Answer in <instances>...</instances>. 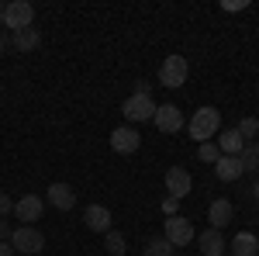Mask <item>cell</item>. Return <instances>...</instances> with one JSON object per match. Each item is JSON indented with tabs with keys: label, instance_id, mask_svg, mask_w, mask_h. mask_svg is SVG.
Listing matches in <instances>:
<instances>
[{
	"label": "cell",
	"instance_id": "3957f363",
	"mask_svg": "<svg viewBox=\"0 0 259 256\" xmlns=\"http://www.w3.org/2000/svg\"><path fill=\"white\" fill-rule=\"evenodd\" d=\"M31 21H35V7H31L28 0H11V4L4 7V28H11V31L31 28Z\"/></svg>",
	"mask_w": 259,
	"mask_h": 256
},
{
	"label": "cell",
	"instance_id": "8992f818",
	"mask_svg": "<svg viewBox=\"0 0 259 256\" xmlns=\"http://www.w3.org/2000/svg\"><path fill=\"white\" fill-rule=\"evenodd\" d=\"M190 187H194V177L183 170V166H169L166 170V191H169V197H183L190 194Z\"/></svg>",
	"mask_w": 259,
	"mask_h": 256
},
{
	"label": "cell",
	"instance_id": "ffe728a7",
	"mask_svg": "<svg viewBox=\"0 0 259 256\" xmlns=\"http://www.w3.org/2000/svg\"><path fill=\"white\" fill-rule=\"evenodd\" d=\"M173 249H177V246H173L166 236H162V239H149V242H145V256H173Z\"/></svg>",
	"mask_w": 259,
	"mask_h": 256
},
{
	"label": "cell",
	"instance_id": "ba28073f",
	"mask_svg": "<svg viewBox=\"0 0 259 256\" xmlns=\"http://www.w3.org/2000/svg\"><path fill=\"white\" fill-rule=\"evenodd\" d=\"M166 239H169L173 246H187V242H194V225L183 215L166 218Z\"/></svg>",
	"mask_w": 259,
	"mask_h": 256
},
{
	"label": "cell",
	"instance_id": "6da1fadb",
	"mask_svg": "<svg viewBox=\"0 0 259 256\" xmlns=\"http://www.w3.org/2000/svg\"><path fill=\"white\" fill-rule=\"evenodd\" d=\"M187 132H190V138H197L204 145L207 138H214L221 132V111L218 107H197L194 118L187 121Z\"/></svg>",
	"mask_w": 259,
	"mask_h": 256
},
{
	"label": "cell",
	"instance_id": "ac0fdd59",
	"mask_svg": "<svg viewBox=\"0 0 259 256\" xmlns=\"http://www.w3.org/2000/svg\"><path fill=\"white\" fill-rule=\"evenodd\" d=\"M232 256H259V239L252 232H239L232 239Z\"/></svg>",
	"mask_w": 259,
	"mask_h": 256
},
{
	"label": "cell",
	"instance_id": "277c9868",
	"mask_svg": "<svg viewBox=\"0 0 259 256\" xmlns=\"http://www.w3.org/2000/svg\"><path fill=\"white\" fill-rule=\"evenodd\" d=\"M11 246H14L18 253L35 256V253L45 249V236H41L35 225H21V229H14V236H11Z\"/></svg>",
	"mask_w": 259,
	"mask_h": 256
},
{
	"label": "cell",
	"instance_id": "2e32d148",
	"mask_svg": "<svg viewBox=\"0 0 259 256\" xmlns=\"http://www.w3.org/2000/svg\"><path fill=\"white\" fill-rule=\"evenodd\" d=\"M11 45H14L18 52H31V49H38V45H41V31H38V28L14 31V35H11Z\"/></svg>",
	"mask_w": 259,
	"mask_h": 256
},
{
	"label": "cell",
	"instance_id": "d4e9b609",
	"mask_svg": "<svg viewBox=\"0 0 259 256\" xmlns=\"http://www.w3.org/2000/svg\"><path fill=\"white\" fill-rule=\"evenodd\" d=\"M177 208H180V197H166V201H162V211H166V218L177 215Z\"/></svg>",
	"mask_w": 259,
	"mask_h": 256
},
{
	"label": "cell",
	"instance_id": "d6986e66",
	"mask_svg": "<svg viewBox=\"0 0 259 256\" xmlns=\"http://www.w3.org/2000/svg\"><path fill=\"white\" fill-rule=\"evenodd\" d=\"M239 159H242V166H245V173H256L259 170V142H245Z\"/></svg>",
	"mask_w": 259,
	"mask_h": 256
},
{
	"label": "cell",
	"instance_id": "7a4b0ae2",
	"mask_svg": "<svg viewBox=\"0 0 259 256\" xmlns=\"http://www.w3.org/2000/svg\"><path fill=\"white\" fill-rule=\"evenodd\" d=\"M187 77H190V62H187V56H166V59H162V66H159V83L162 87L177 90V87L187 83Z\"/></svg>",
	"mask_w": 259,
	"mask_h": 256
},
{
	"label": "cell",
	"instance_id": "cb8c5ba5",
	"mask_svg": "<svg viewBox=\"0 0 259 256\" xmlns=\"http://www.w3.org/2000/svg\"><path fill=\"white\" fill-rule=\"evenodd\" d=\"M14 204H18V201H11V194H0V218L11 215V211H14Z\"/></svg>",
	"mask_w": 259,
	"mask_h": 256
},
{
	"label": "cell",
	"instance_id": "4dcf8cb0",
	"mask_svg": "<svg viewBox=\"0 0 259 256\" xmlns=\"http://www.w3.org/2000/svg\"><path fill=\"white\" fill-rule=\"evenodd\" d=\"M252 194H256V201H259V180H256V187H252Z\"/></svg>",
	"mask_w": 259,
	"mask_h": 256
},
{
	"label": "cell",
	"instance_id": "7c38bea8",
	"mask_svg": "<svg viewBox=\"0 0 259 256\" xmlns=\"http://www.w3.org/2000/svg\"><path fill=\"white\" fill-rule=\"evenodd\" d=\"M45 194H49V204L59 208V211H69V208L76 204V191H73L69 184H52Z\"/></svg>",
	"mask_w": 259,
	"mask_h": 256
},
{
	"label": "cell",
	"instance_id": "9a60e30c",
	"mask_svg": "<svg viewBox=\"0 0 259 256\" xmlns=\"http://www.w3.org/2000/svg\"><path fill=\"white\" fill-rule=\"evenodd\" d=\"M207 222H211V229H225L228 222H232V201H225V197H218V201H211V208H207Z\"/></svg>",
	"mask_w": 259,
	"mask_h": 256
},
{
	"label": "cell",
	"instance_id": "4fadbf2b",
	"mask_svg": "<svg viewBox=\"0 0 259 256\" xmlns=\"http://www.w3.org/2000/svg\"><path fill=\"white\" fill-rule=\"evenodd\" d=\"M214 173H218V180L232 184V180H239L242 173H245V166H242L239 156H221L218 163H214Z\"/></svg>",
	"mask_w": 259,
	"mask_h": 256
},
{
	"label": "cell",
	"instance_id": "5b68a950",
	"mask_svg": "<svg viewBox=\"0 0 259 256\" xmlns=\"http://www.w3.org/2000/svg\"><path fill=\"white\" fill-rule=\"evenodd\" d=\"M156 100L152 97H145V94H132V97L121 104V111H124V118L128 121H149V118H156Z\"/></svg>",
	"mask_w": 259,
	"mask_h": 256
},
{
	"label": "cell",
	"instance_id": "44dd1931",
	"mask_svg": "<svg viewBox=\"0 0 259 256\" xmlns=\"http://www.w3.org/2000/svg\"><path fill=\"white\" fill-rule=\"evenodd\" d=\"M239 135L245 138V142H256V135H259V118H242L239 121Z\"/></svg>",
	"mask_w": 259,
	"mask_h": 256
},
{
	"label": "cell",
	"instance_id": "52a82bcc",
	"mask_svg": "<svg viewBox=\"0 0 259 256\" xmlns=\"http://www.w3.org/2000/svg\"><path fill=\"white\" fill-rule=\"evenodd\" d=\"M139 145H142V135L135 132V128H114V132H111V149L121 153V156L139 153Z\"/></svg>",
	"mask_w": 259,
	"mask_h": 256
},
{
	"label": "cell",
	"instance_id": "f546056e",
	"mask_svg": "<svg viewBox=\"0 0 259 256\" xmlns=\"http://www.w3.org/2000/svg\"><path fill=\"white\" fill-rule=\"evenodd\" d=\"M7 45H11V42L4 39V31H0V52H7Z\"/></svg>",
	"mask_w": 259,
	"mask_h": 256
},
{
	"label": "cell",
	"instance_id": "e0dca14e",
	"mask_svg": "<svg viewBox=\"0 0 259 256\" xmlns=\"http://www.w3.org/2000/svg\"><path fill=\"white\" fill-rule=\"evenodd\" d=\"M197 242H200V249H204V256H221L225 253V236H221L218 229H204Z\"/></svg>",
	"mask_w": 259,
	"mask_h": 256
},
{
	"label": "cell",
	"instance_id": "83f0119b",
	"mask_svg": "<svg viewBox=\"0 0 259 256\" xmlns=\"http://www.w3.org/2000/svg\"><path fill=\"white\" fill-rule=\"evenodd\" d=\"M221 7H225V11H242V7H245V4H242V0H235V4H232V0H225V4H221Z\"/></svg>",
	"mask_w": 259,
	"mask_h": 256
},
{
	"label": "cell",
	"instance_id": "30bf717a",
	"mask_svg": "<svg viewBox=\"0 0 259 256\" xmlns=\"http://www.w3.org/2000/svg\"><path fill=\"white\" fill-rule=\"evenodd\" d=\"M41 208H45V201H41L38 194H24L18 204H14V215H18V222L31 225V222H38V218H41Z\"/></svg>",
	"mask_w": 259,
	"mask_h": 256
},
{
	"label": "cell",
	"instance_id": "484cf974",
	"mask_svg": "<svg viewBox=\"0 0 259 256\" xmlns=\"http://www.w3.org/2000/svg\"><path fill=\"white\" fill-rule=\"evenodd\" d=\"M135 94H145V97H152V90H149V83H145V80H139V83H135Z\"/></svg>",
	"mask_w": 259,
	"mask_h": 256
},
{
	"label": "cell",
	"instance_id": "8fae6325",
	"mask_svg": "<svg viewBox=\"0 0 259 256\" xmlns=\"http://www.w3.org/2000/svg\"><path fill=\"white\" fill-rule=\"evenodd\" d=\"M83 222H87V229L90 232H111V208H104V204H90L87 211H83Z\"/></svg>",
	"mask_w": 259,
	"mask_h": 256
},
{
	"label": "cell",
	"instance_id": "603a6c76",
	"mask_svg": "<svg viewBox=\"0 0 259 256\" xmlns=\"http://www.w3.org/2000/svg\"><path fill=\"white\" fill-rule=\"evenodd\" d=\"M104 242H107V253H111V256H121V253H124V236H121V232H114V229L104 236Z\"/></svg>",
	"mask_w": 259,
	"mask_h": 256
},
{
	"label": "cell",
	"instance_id": "9c48e42d",
	"mask_svg": "<svg viewBox=\"0 0 259 256\" xmlns=\"http://www.w3.org/2000/svg\"><path fill=\"white\" fill-rule=\"evenodd\" d=\"M152 121H156V128H159V132H166V135H173V132H180V128H183V115L177 111V104H159Z\"/></svg>",
	"mask_w": 259,
	"mask_h": 256
},
{
	"label": "cell",
	"instance_id": "7402d4cb",
	"mask_svg": "<svg viewBox=\"0 0 259 256\" xmlns=\"http://www.w3.org/2000/svg\"><path fill=\"white\" fill-rule=\"evenodd\" d=\"M197 159H200V163H218V159H221L218 142H204V145L197 149Z\"/></svg>",
	"mask_w": 259,
	"mask_h": 256
},
{
	"label": "cell",
	"instance_id": "f1b7e54d",
	"mask_svg": "<svg viewBox=\"0 0 259 256\" xmlns=\"http://www.w3.org/2000/svg\"><path fill=\"white\" fill-rule=\"evenodd\" d=\"M18 249H11V242H0V256H14Z\"/></svg>",
	"mask_w": 259,
	"mask_h": 256
},
{
	"label": "cell",
	"instance_id": "1f68e13d",
	"mask_svg": "<svg viewBox=\"0 0 259 256\" xmlns=\"http://www.w3.org/2000/svg\"><path fill=\"white\" fill-rule=\"evenodd\" d=\"M0 31H4V7H0Z\"/></svg>",
	"mask_w": 259,
	"mask_h": 256
},
{
	"label": "cell",
	"instance_id": "4316f807",
	"mask_svg": "<svg viewBox=\"0 0 259 256\" xmlns=\"http://www.w3.org/2000/svg\"><path fill=\"white\" fill-rule=\"evenodd\" d=\"M7 236H14V232H11V225H7V222H0V242H7Z\"/></svg>",
	"mask_w": 259,
	"mask_h": 256
},
{
	"label": "cell",
	"instance_id": "5bb4252c",
	"mask_svg": "<svg viewBox=\"0 0 259 256\" xmlns=\"http://www.w3.org/2000/svg\"><path fill=\"white\" fill-rule=\"evenodd\" d=\"M218 149H221V156H242L245 138L239 135V128H225V132L218 135Z\"/></svg>",
	"mask_w": 259,
	"mask_h": 256
}]
</instances>
